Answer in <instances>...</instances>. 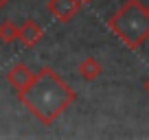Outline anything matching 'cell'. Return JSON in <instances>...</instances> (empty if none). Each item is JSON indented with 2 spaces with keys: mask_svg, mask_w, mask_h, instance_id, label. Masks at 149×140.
<instances>
[{
  "mask_svg": "<svg viewBox=\"0 0 149 140\" xmlns=\"http://www.w3.org/2000/svg\"><path fill=\"white\" fill-rule=\"evenodd\" d=\"M15 94H18V101L46 127L53 125L77 101V92L51 66L40 68L31 83L22 90H15Z\"/></svg>",
  "mask_w": 149,
  "mask_h": 140,
  "instance_id": "1",
  "label": "cell"
},
{
  "mask_svg": "<svg viewBox=\"0 0 149 140\" xmlns=\"http://www.w3.org/2000/svg\"><path fill=\"white\" fill-rule=\"evenodd\" d=\"M105 26L130 51H138L149 40V11L140 0H125L105 20Z\"/></svg>",
  "mask_w": 149,
  "mask_h": 140,
  "instance_id": "2",
  "label": "cell"
},
{
  "mask_svg": "<svg viewBox=\"0 0 149 140\" xmlns=\"http://www.w3.org/2000/svg\"><path fill=\"white\" fill-rule=\"evenodd\" d=\"M84 2L81 0H48L46 2V9L57 22H70L74 15L81 11Z\"/></svg>",
  "mask_w": 149,
  "mask_h": 140,
  "instance_id": "3",
  "label": "cell"
},
{
  "mask_svg": "<svg viewBox=\"0 0 149 140\" xmlns=\"http://www.w3.org/2000/svg\"><path fill=\"white\" fill-rule=\"evenodd\" d=\"M33 77H35V72H33L24 61H15V64L7 70V81H9L15 90L26 88V85L33 81Z\"/></svg>",
  "mask_w": 149,
  "mask_h": 140,
  "instance_id": "4",
  "label": "cell"
},
{
  "mask_svg": "<svg viewBox=\"0 0 149 140\" xmlns=\"http://www.w3.org/2000/svg\"><path fill=\"white\" fill-rule=\"evenodd\" d=\"M44 37V31L42 26L35 22V20H26V22L20 26V37L18 42L22 44L24 48H33L35 44H40V40Z\"/></svg>",
  "mask_w": 149,
  "mask_h": 140,
  "instance_id": "5",
  "label": "cell"
},
{
  "mask_svg": "<svg viewBox=\"0 0 149 140\" xmlns=\"http://www.w3.org/2000/svg\"><path fill=\"white\" fill-rule=\"evenodd\" d=\"M77 72H79V77H81L84 81L92 83V81H97L99 77L103 75V66H101V61H99L97 57L88 55V57H84V59L79 61V66H77Z\"/></svg>",
  "mask_w": 149,
  "mask_h": 140,
  "instance_id": "6",
  "label": "cell"
},
{
  "mask_svg": "<svg viewBox=\"0 0 149 140\" xmlns=\"http://www.w3.org/2000/svg\"><path fill=\"white\" fill-rule=\"evenodd\" d=\"M18 37H20V26L13 24L11 20H2L0 22V42L9 46V44L18 42Z\"/></svg>",
  "mask_w": 149,
  "mask_h": 140,
  "instance_id": "7",
  "label": "cell"
},
{
  "mask_svg": "<svg viewBox=\"0 0 149 140\" xmlns=\"http://www.w3.org/2000/svg\"><path fill=\"white\" fill-rule=\"evenodd\" d=\"M9 2H11V0H0V9H2V7H7Z\"/></svg>",
  "mask_w": 149,
  "mask_h": 140,
  "instance_id": "8",
  "label": "cell"
},
{
  "mask_svg": "<svg viewBox=\"0 0 149 140\" xmlns=\"http://www.w3.org/2000/svg\"><path fill=\"white\" fill-rule=\"evenodd\" d=\"M145 90H147V94H149V79L145 81Z\"/></svg>",
  "mask_w": 149,
  "mask_h": 140,
  "instance_id": "9",
  "label": "cell"
},
{
  "mask_svg": "<svg viewBox=\"0 0 149 140\" xmlns=\"http://www.w3.org/2000/svg\"><path fill=\"white\" fill-rule=\"evenodd\" d=\"M81 2H84V5H88V2H92V0H81Z\"/></svg>",
  "mask_w": 149,
  "mask_h": 140,
  "instance_id": "10",
  "label": "cell"
},
{
  "mask_svg": "<svg viewBox=\"0 0 149 140\" xmlns=\"http://www.w3.org/2000/svg\"><path fill=\"white\" fill-rule=\"evenodd\" d=\"M147 11H149V5H147Z\"/></svg>",
  "mask_w": 149,
  "mask_h": 140,
  "instance_id": "11",
  "label": "cell"
}]
</instances>
